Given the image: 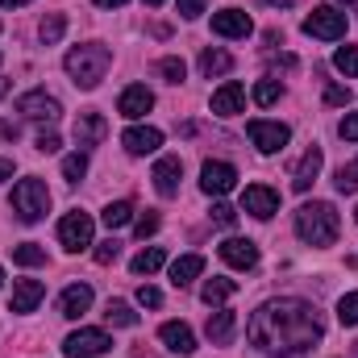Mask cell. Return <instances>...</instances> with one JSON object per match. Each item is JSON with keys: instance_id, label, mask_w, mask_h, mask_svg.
<instances>
[{"instance_id": "43", "label": "cell", "mask_w": 358, "mask_h": 358, "mask_svg": "<svg viewBox=\"0 0 358 358\" xmlns=\"http://www.w3.org/2000/svg\"><path fill=\"white\" fill-rule=\"evenodd\" d=\"M325 104H334V108L350 104V88H342V84H329V88H325Z\"/></svg>"}, {"instance_id": "45", "label": "cell", "mask_w": 358, "mask_h": 358, "mask_svg": "<svg viewBox=\"0 0 358 358\" xmlns=\"http://www.w3.org/2000/svg\"><path fill=\"white\" fill-rule=\"evenodd\" d=\"M204 4H208V0H179V13L192 21V17H200V13H204Z\"/></svg>"}, {"instance_id": "54", "label": "cell", "mask_w": 358, "mask_h": 358, "mask_svg": "<svg viewBox=\"0 0 358 358\" xmlns=\"http://www.w3.org/2000/svg\"><path fill=\"white\" fill-rule=\"evenodd\" d=\"M350 263H355V267H358V255H355V259H350Z\"/></svg>"}, {"instance_id": "53", "label": "cell", "mask_w": 358, "mask_h": 358, "mask_svg": "<svg viewBox=\"0 0 358 358\" xmlns=\"http://www.w3.org/2000/svg\"><path fill=\"white\" fill-rule=\"evenodd\" d=\"M342 4H358V0H342Z\"/></svg>"}, {"instance_id": "41", "label": "cell", "mask_w": 358, "mask_h": 358, "mask_svg": "<svg viewBox=\"0 0 358 358\" xmlns=\"http://www.w3.org/2000/svg\"><path fill=\"white\" fill-rule=\"evenodd\" d=\"M213 221H217V225H225V229H229V225H234V221H238V208H229V204H225V200H217V204H213Z\"/></svg>"}, {"instance_id": "18", "label": "cell", "mask_w": 358, "mask_h": 358, "mask_svg": "<svg viewBox=\"0 0 358 358\" xmlns=\"http://www.w3.org/2000/svg\"><path fill=\"white\" fill-rule=\"evenodd\" d=\"M121 146H125L129 155H155V150L163 146V134H159L155 125H129V129L121 134Z\"/></svg>"}, {"instance_id": "28", "label": "cell", "mask_w": 358, "mask_h": 358, "mask_svg": "<svg viewBox=\"0 0 358 358\" xmlns=\"http://www.w3.org/2000/svg\"><path fill=\"white\" fill-rule=\"evenodd\" d=\"M104 321H108V325H117V329H134V325H138V313H134L125 300H108Z\"/></svg>"}, {"instance_id": "40", "label": "cell", "mask_w": 358, "mask_h": 358, "mask_svg": "<svg viewBox=\"0 0 358 358\" xmlns=\"http://www.w3.org/2000/svg\"><path fill=\"white\" fill-rule=\"evenodd\" d=\"M34 146H38V150H42V155H59V146H63V138H59V134H55V129H42V134H38V142H34Z\"/></svg>"}, {"instance_id": "44", "label": "cell", "mask_w": 358, "mask_h": 358, "mask_svg": "<svg viewBox=\"0 0 358 358\" xmlns=\"http://www.w3.org/2000/svg\"><path fill=\"white\" fill-rule=\"evenodd\" d=\"M338 134H342L346 142H358V113H346V117L338 121Z\"/></svg>"}, {"instance_id": "39", "label": "cell", "mask_w": 358, "mask_h": 358, "mask_svg": "<svg viewBox=\"0 0 358 358\" xmlns=\"http://www.w3.org/2000/svg\"><path fill=\"white\" fill-rule=\"evenodd\" d=\"M134 234H138L142 242H146L150 234H159V213H142V217L134 221Z\"/></svg>"}, {"instance_id": "23", "label": "cell", "mask_w": 358, "mask_h": 358, "mask_svg": "<svg viewBox=\"0 0 358 358\" xmlns=\"http://www.w3.org/2000/svg\"><path fill=\"white\" fill-rule=\"evenodd\" d=\"M88 308H92V287L88 283H71V287L63 292V300H59V313H63L67 321H80Z\"/></svg>"}, {"instance_id": "31", "label": "cell", "mask_w": 358, "mask_h": 358, "mask_svg": "<svg viewBox=\"0 0 358 358\" xmlns=\"http://www.w3.org/2000/svg\"><path fill=\"white\" fill-rule=\"evenodd\" d=\"M13 263H17V267H42V263H46V250H42L38 242H21V246L13 250Z\"/></svg>"}, {"instance_id": "27", "label": "cell", "mask_w": 358, "mask_h": 358, "mask_svg": "<svg viewBox=\"0 0 358 358\" xmlns=\"http://www.w3.org/2000/svg\"><path fill=\"white\" fill-rule=\"evenodd\" d=\"M167 263V255H163V246H146L142 255H134V263H129V271L134 275H155V271Z\"/></svg>"}, {"instance_id": "21", "label": "cell", "mask_w": 358, "mask_h": 358, "mask_svg": "<svg viewBox=\"0 0 358 358\" xmlns=\"http://www.w3.org/2000/svg\"><path fill=\"white\" fill-rule=\"evenodd\" d=\"M159 338H163V346L171 350V355H196V334L183 325V321H167L163 329H159Z\"/></svg>"}, {"instance_id": "10", "label": "cell", "mask_w": 358, "mask_h": 358, "mask_svg": "<svg viewBox=\"0 0 358 358\" xmlns=\"http://www.w3.org/2000/svg\"><path fill=\"white\" fill-rule=\"evenodd\" d=\"M242 208H246L250 217H259V221H271V217L279 213V192L267 187V183H250V187L242 192Z\"/></svg>"}, {"instance_id": "2", "label": "cell", "mask_w": 358, "mask_h": 358, "mask_svg": "<svg viewBox=\"0 0 358 358\" xmlns=\"http://www.w3.org/2000/svg\"><path fill=\"white\" fill-rule=\"evenodd\" d=\"M67 76H71V84L76 88H100V80L108 76V67H113V50L108 46H100V42H84V46H76L71 55H67Z\"/></svg>"}, {"instance_id": "25", "label": "cell", "mask_w": 358, "mask_h": 358, "mask_svg": "<svg viewBox=\"0 0 358 358\" xmlns=\"http://www.w3.org/2000/svg\"><path fill=\"white\" fill-rule=\"evenodd\" d=\"M200 271H204V259L200 255H183V259L171 263V283L176 287H187L192 279H200Z\"/></svg>"}, {"instance_id": "7", "label": "cell", "mask_w": 358, "mask_h": 358, "mask_svg": "<svg viewBox=\"0 0 358 358\" xmlns=\"http://www.w3.org/2000/svg\"><path fill=\"white\" fill-rule=\"evenodd\" d=\"M113 350V338L104 329H76L67 342H63V355L67 358H100Z\"/></svg>"}, {"instance_id": "50", "label": "cell", "mask_w": 358, "mask_h": 358, "mask_svg": "<svg viewBox=\"0 0 358 358\" xmlns=\"http://www.w3.org/2000/svg\"><path fill=\"white\" fill-rule=\"evenodd\" d=\"M267 4H275V8H292L296 0H267Z\"/></svg>"}, {"instance_id": "3", "label": "cell", "mask_w": 358, "mask_h": 358, "mask_svg": "<svg viewBox=\"0 0 358 358\" xmlns=\"http://www.w3.org/2000/svg\"><path fill=\"white\" fill-rule=\"evenodd\" d=\"M338 229H342V221H338V208L334 204H325V200L300 204V213H296L300 242H308V246H334L338 242Z\"/></svg>"}, {"instance_id": "14", "label": "cell", "mask_w": 358, "mask_h": 358, "mask_svg": "<svg viewBox=\"0 0 358 358\" xmlns=\"http://www.w3.org/2000/svg\"><path fill=\"white\" fill-rule=\"evenodd\" d=\"M155 192L159 196H179V179H183V159L179 155H163L155 163Z\"/></svg>"}, {"instance_id": "48", "label": "cell", "mask_w": 358, "mask_h": 358, "mask_svg": "<svg viewBox=\"0 0 358 358\" xmlns=\"http://www.w3.org/2000/svg\"><path fill=\"white\" fill-rule=\"evenodd\" d=\"M96 4H100V8H121L125 0H96Z\"/></svg>"}, {"instance_id": "11", "label": "cell", "mask_w": 358, "mask_h": 358, "mask_svg": "<svg viewBox=\"0 0 358 358\" xmlns=\"http://www.w3.org/2000/svg\"><path fill=\"white\" fill-rule=\"evenodd\" d=\"M217 255H221V263H229L234 271H250V267H259V246H255L250 238H225Z\"/></svg>"}, {"instance_id": "42", "label": "cell", "mask_w": 358, "mask_h": 358, "mask_svg": "<svg viewBox=\"0 0 358 358\" xmlns=\"http://www.w3.org/2000/svg\"><path fill=\"white\" fill-rule=\"evenodd\" d=\"M138 304H142V308H159V304H163V292L150 287V283H142V287H138Z\"/></svg>"}, {"instance_id": "19", "label": "cell", "mask_w": 358, "mask_h": 358, "mask_svg": "<svg viewBox=\"0 0 358 358\" xmlns=\"http://www.w3.org/2000/svg\"><path fill=\"white\" fill-rule=\"evenodd\" d=\"M42 296H46V283L42 279H17L13 283V313H34L38 304H42Z\"/></svg>"}, {"instance_id": "12", "label": "cell", "mask_w": 358, "mask_h": 358, "mask_svg": "<svg viewBox=\"0 0 358 358\" xmlns=\"http://www.w3.org/2000/svg\"><path fill=\"white\" fill-rule=\"evenodd\" d=\"M71 134H76V146H100L104 138H108V121H104V113H80L76 117V125H71Z\"/></svg>"}, {"instance_id": "4", "label": "cell", "mask_w": 358, "mask_h": 358, "mask_svg": "<svg viewBox=\"0 0 358 358\" xmlns=\"http://www.w3.org/2000/svg\"><path fill=\"white\" fill-rule=\"evenodd\" d=\"M46 208H50V192H46L42 179L29 176V179H21V183L13 187V213H17V221L34 225V221L46 217Z\"/></svg>"}, {"instance_id": "46", "label": "cell", "mask_w": 358, "mask_h": 358, "mask_svg": "<svg viewBox=\"0 0 358 358\" xmlns=\"http://www.w3.org/2000/svg\"><path fill=\"white\" fill-rule=\"evenodd\" d=\"M17 134H21V125H17V121H0V138L17 142Z\"/></svg>"}, {"instance_id": "17", "label": "cell", "mask_w": 358, "mask_h": 358, "mask_svg": "<svg viewBox=\"0 0 358 358\" xmlns=\"http://www.w3.org/2000/svg\"><path fill=\"white\" fill-rule=\"evenodd\" d=\"M242 104H246V88H242L238 80H225L221 88L213 92V100H208V108H213L217 117H238Z\"/></svg>"}, {"instance_id": "9", "label": "cell", "mask_w": 358, "mask_h": 358, "mask_svg": "<svg viewBox=\"0 0 358 358\" xmlns=\"http://www.w3.org/2000/svg\"><path fill=\"white\" fill-rule=\"evenodd\" d=\"M246 134H250V142H255L263 155L283 150V146H287V138H292V129H287V125H279V121H250V125H246Z\"/></svg>"}, {"instance_id": "8", "label": "cell", "mask_w": 358, "mask_h": 358, "mask_svg": "<svg viewBox=\"0 0 358 358\" xmlns=\"http://www.w3.org/2000/svg\"><path fill=\"white\" fill-rule=\"evenodd\" d=\"M17 113L25 117V121H59V113H63V104L55 100V96H46V92H25V96H17Z\"/></svg>"}, {"instance_id": "57", "label": "cell", "mask_w": 358, "mask_h": 358, "mask_svg": "<svg viewBox=\"0 0 358 358\" xmlns=\"http://www.w3.org/2000/svg\"><path fill=\"white\" fill-rule=\"evenodd\" d=\"M355 358H358V346H355Z\"/></svg>"}, {"instance_id": "32", "label": "cell", "mask_w": 358, "mask_h": 358, "mask_svg": "<svg viewBox=\"0 0 358 358\" xmlns=\"http://www.w3.org/2000/svg\"><path fill=\"white\" fill-rule=\"evenodd\" d=\"M334 67H338L342 76L358 80V46H338V50H334Z\"/></svg>"}, {"instance_id": "51", "label": "cell", "mask_w": 358, "mask_h": 358, "mask_svg": "<svg viewBox=\"0 0 358 358\" xmlns=\"http://www.w3.org/2000/svg\"><path fill=\"white\" fill-rule=\"evenodd\" d=\"M8 88H13V80H0V96H8Z\"/></svg>"}, {"instance_id": "6", "label": "cell", "mask_w": 358, "mask_h": 358, "mask_svg": "<svg viewBox=\"0 0 358 358\" xmlns=\"http://www.w3.org/2000/svg\"><path fill=\"white\" fill-rule=\"evenodd\" d=\"M92 217L84 213V208H76V213H67L63 221H59V242H63V250H71V255H80V250H88V246H96L92 242Z\"/></svg>"}, {"instance_id": "56", "label": "cell", "mask_w": 358, "mask_h": 358, "mask_svg": "<svg viewBox=\"0 0 358 358\" xmlns=\"http://www.w3.org/2000/svg\"><path fill=\"white\" fill-rule=\"evenodd\" d=\"M355 221H358V208H355Z\"/></svg>"}, {"instance_id": "13", "label": "cell", "mask_w": 358, "mask_h": 358, "mask_svg": "<svg viewBox=\"0 0 358 358\" xmlns=\"http://www.w3.org/2000/svg\"><path fill=\"white\" fill-rule=\"evenodd\" d=\"M234 183H238V171L229 167V163H204L200 167V187H204V196H225V192H234Z\"/></svg>"}, {"instance_id": "33", "label": "cell", "mask_w": 358, "mask_h": 358, "mask_svg": "<svg viewBox=\"0 0 358 358\" xmlns=\"http://www.w3.org/2000/svg\"><path fill=\"white\" fill-rule=\"evenodd\" d=\"M84 176H88V155H84V150L67 155V159H63V179H67V183H80Z\"/></svg>"}, {"instance_id": "29", "label": "cell", "mask_w": 358, "mask_h": 358, "mask_svg": "<svg viewBox=\"0 0 358 358\" xmlns=\"http://www.w3.org/2000/svg\"><path fill=\"white\" fill-rule=\"evenodd\" d=\"M63 34H67V17H63V13H46L42 25H38V38H42L46 46H55Z\"/></svg>"}, {"instance_id": "22", "label": "cell", "mask_w": 358, "mask_h": 358, "mask_svg": "<svg viewBox=\"0 0 358 358\" xmlns=\"http://www.w3.org/2000/svg\"><path fill=\"white\" fill-rule=\"evenodd\" d=\"M234 329H238V317H234V308H213V313H208V325H204V334H208V342H213V346H225V342H234Z\"/></svg>"}, {"instance_id": "15", "label": "cell", "mask_w": 358, "mask_h": 358, "mask_svg": "<svg viewBox=\"0 0 358 358\" xmlns=\"http://www.w3.org/2000/svg\"><path fill=\"white\" fill-rule=\"evenodd\" d=\"M213 34H221V38H250L255 21L242 8H221V13H213Z\"/></svg>"}, {"instance_id": "20", "label": "cell", "mask_w": 358, "mask_h": 358, "mask_svg": "<svg viewBox=\"0 0 358 358\" xmlns=\"http://www.w3.org/2000/svg\"><path fill=\"white\" fill-rule=\"evenodd\" d=\"M321 167H325L321 146H308V150H304V159H300V163H296V171H292V187H296V192H308V187H313V179L321 176Z\"/></svg>"}, {"instance_id": "55", "label": "cell", "mask_w": 358, "mask_h": 358, "mask_svg": "<svg viewBox=\"0 0 358 358\" xmlns=\"http://www.w3.org/2000/svg\"><path fill=\"white\" fill-rule=\"evenodd\" d=\"M0 283H4V271H0Z\"/></svg>"}, {"instance_id": "36", "label": "cell", "mask_w": 358, "mask_h": 358, "mask_svg": "<svg viewBox=\"0 0 358 358\" xmlns=\"http://www.w3.org/2000/svg\"><path fill=\"white\" fill-rule=\"evenodd\" d=\"M334 183H338V192H346V196L358 192V159H355V163H342V167H338V176H334Z\"/></svg>"}, {"instance_id": "16", "label": "cell", "mask_w": 358, "mask_h": 358, "mask_svg": "<svg viewBox=\"0 0 358 358\" xmlns=\"http://www.w3.org/2000/svg\"><path fill=\"white\" fill-rule=\"evenodd\" d=\"M150 108H155V92L146 88V84H129V88L121 92V100H117V113H121V117H129V121L146 117Z\"/></svg>"}, {"instance_id": "37", "label": "cell", "mask_w": 358, "mask_h": 358, "mask_svg": "<svg viewBox=\"0 0 358 358\" xmlns=\"http://www.w3.org/2000/svg\"><path fill=\"white\" fill-rule=\"evenodd\" d=\"M92 259H96L100 267H113V263L121 259V242H117V238H108V242H100V246L92 250Z\"/></svg>"}, {"instance_id": "38", "label": "cell", "mask_w": 358, "mask_h": 358, "mask_svg": "<svg viewBox=\"0 0 358 358\" xmlns=\"http://www.w3.org/2000/svg\"><path fill=\"white\" fill-rule=\"evenodd\" d=\"M338 321L342 325H358V292H346L338 300Z\"/></svg>"}, {"instance_id": "47", "label": "cell", "mask_w": 358, "mask_h": 358, "mask_svg": "<svg viewBox=\"0 0 358 358\" xmlns=\"http://www.w3.org/2000/svg\"><path fill=\"white\" fill-rule=\"evenodd\" d=\"M13 179V159H0V183Z\"/></svg>"}, {"instance_id": "26", "label": "cell", "mask_w": 358, "mask_h": 358, "mask_svg": "<svg viewBox=\"0 0 358 358\" xmlns=\"http://www.w3.org/2000/svg\"><path fill=\"white\" fill-rule=\"evenodd\" d=\"M229 71H234V59H229L225 50H213V46L200 50V76L213 80V76H229Z\"/></svg>"}, {"instance_id": "24", "label": "cell", "mask_w": 358, "mask_h": 358, "mask_svg": "<svg viewBox=\"0 0 358 358\" xmlns=\"http://www.w3.org/2000/svg\"><path fill=\"white\" fill-rule=\"evenodd\" d=\"M234 292H238V283H234V279H221V275H213V279H204V287H200V300H204L208 308H217V304H225Z\"/></svg>"}, {"instance_id": "49", "label": "cell", "mask_w": 358, "mask_h": 358, "mask_svg": "<svg viewBox=\"0 0 358 358\" xmlns=\"http://www.w3.org/2000/svg\"><path fill=\"white\" fill-rule=\"evenodd\" d=\"M21 4H29V0H0V8H21Z\"/></svg>"}, {"instance_id": "1", "label": "cell", "mask_w": 358, "mask_h": 358, "mask_svg": "<svg viewBox=\"0 0 358 358\" xmlns=\"http://www.w3.org/2000/svg\"><path fill=\"white\" fill-rule=\"evenodd\" d=\"M246 338L255 350H263L271 358H292L313 350L325 338V321H321L317 304H308L300 296H279V300H267L255 308Z\"/></svg>"}, {"instance_id": "35", "label": "cell", "mask_w": 358, "mask_h": 358, "mask_svg": "<svg viewBox=\"0 0 358 358\" xmlns=\"http://www.w3.org/2000/svg\"><path fill=\"white\" fill-rule=\"evenodd\" d=\"M159 76H163L167 84H183L187 67H183V59H176V55H167V59H159Z\"/></svg>"}, {"instance_id": "34", "label": "cell", "mask_w": 358, "mask_h": 358, "mask_svg": "<svg viewBox=\"0 0 358 358\" xmlns=\"http://www.w3.org/2000/svg\"><path fill=\"white\" fill-rule=\"evenodd\" d=\"M250 96H255V104H263V108H267V104H275V100L283 96V84H279V80H259Z\"/></svg>"}, {"instance_id": "5", "label": "cell", "mask_w": 358, "mask_h": 358, "mask_svg": "<svg viewBox=\"0 0 358 358\" xmlns=\"http://www.w3.org/2000/svg\"><path fill=\"white\" fill-rule=\"evenodd\" d=\"M304 34H308V38L338 42V38H346V13L334 8V4H321V8H313V13L304 17Z\"/></svg>"}, {"instance_id": "30", "label": "cell", "mask_w": 358, "mask_h": 358, "mask_svg": "<svg viewBox=\"0 0 358 358\" xmlns=\"http://www.w3.org/2000/svg\"><path fill=\"white\" fill-rule=\"evenodd\" d=\"M100 221H104L108 229H121V225H129V221H134V204H129V200H113V204L100 213Z\"/></svg>"}, {"instance_id": "52", "label": "cell", "mask_w": 358, "mask_h": 358, "mask_svg": "<svg viewBox=\"0 0 358 358\" xmlns=\"http://www.w3.org/2000/svg\"><path fill=\"white\" fill-rule=\"evenodd\" d=\"M146 4H163V0H146Z\"/></svg>"}]
</instances>
